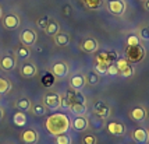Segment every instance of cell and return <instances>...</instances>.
Wrapping results in <instances>:
<instances>
[{"label": "cell", "mask_w": 149, "mask_h": 144, "mask_svg": "<svg viewBox=\"0 0 149 144\" xmlns=\"http://www.w3.org/2000/svg\"><path fill=\"white\" fill-rule=\"evenodd\" d=\"M86 85V81H85V76L81 74V73H75L72 74V77L70 79V87L74 91H81L84 90V87Z\"/></svg>", "instance_id": "8fae6325"}, {"label": "cell", "mask_w": 149, "mask_h": 144, "mask_svg": "<svg viewBox=\"0 0 149 144\" xmlns=\"http://www.w3.org/2000/svg\"><path fill=\"white\" fill-rule=\"evenodd\" d=\"M84 4L89 10H97L103 6V0H84Z\"/></svg>", "instance_id": "83f0119b"}, {"label": "cell", "mask_w": 149, "mask_h": 144, "mask_svg": "<svg viewBox=\"0 0 149 144\" xmlns=\"http://www.w3.org/2000/svg\"><path fill=\"white\" fill-rule=\"evenodd\" d=\"M31 112H32L35 116H45L46 112H47V108L43 104H36V105H32Z\"/></svg>", "instance_id": "4316f807"}, {"label": "cell", "mask_w": 149, "mask_h": 144, "mask_svg": "<svg viewBox=\"0 0 149 144\" xmlns=\"http://www.w3.org/2000/svg\"><path fill=\"white\" fill-rule=\"evenodd\" d=\"M130 118L134 122H143L146 118V111L143 106H134L130 111Z\"/></svg>", "instance_id": "d6986e66"}, {"label": "cell", "mask_w": 149, "mask_h": 144, "mask_svg": "<svg viewBox=\"0 0 149 144\" xmlns=\"http://www.w3.org/2000/svg\"><path fill=\"white\" fill-rule=\"evenodd\" d=\"M13 122L15 126H18V127H22V126H25L26 124V115L25 112H21V111H17L14 113L13 116Z\"/></svg>", "instance_id": "cb8c5ba5"}, {"label": "cell", "mask_w": 149, "mask_h": 144, "mask_svg": "<svg viewBox=\"0 0 149 144\" xmlns=\"http://www.w3.org/2000/svg\"><path fill=\"white\" fill-rule=\"evenodd\" d=\"M58 31H60V24H58L56 20L50 18V20H49V24H47L45 28V34L47 37H54Z\"/></svg>", "instance_id": "603a6c76"}, {"label": "cell", "mask_w": 149, "mask_h": 144, "mask_svg": "<svg viewBox=\"0 0 149 144\" xmlns=\"http://www.w3.org/2000/svg\"><path fill=\"white\" fill-rule=\"evenodd\" d=\"M50 72L58 77V79H65L68 76V72H70V67L65 62H56L53 63L52 67H50Z\"/></svg>", "instance_id": "9c48e42d"}, {"label": "cell", "mask_w": 149, "mask_h": 144, "mask_svg": "<svg viewBox=\"0 0 149 144\" xmlns=\"http://www.w3.org/2000/svg\"><path fill=\"white\" fill-rule=\"evenodd\" d=\"M132 138L135 140L136 143H148L149 141V131L143 127H138L135 130L132 131Z\"/></svg>", "instance_id": "ac0fdd59"}, {"label": "cell", "mask_w": 149, "mask_h": 144, "mask_svg": "<svg viewBox=\"0 0 149 144\" xmlns=\"http://www.w3.org/2000/svg\"><path fill=\"white\" fill-rule=\"evenodd\" d=\"M71 127L75 131H86L89 127V120L85 115H77L71 123Z\"/></svg>", "instance_id": "30bf717a"}, {"label": "cell", "mask_w": 149, "mask_h": 144, "mask_svg": "<svg viewBox=\"0 0 149 144\" xmlns=\"http://www.w3.org/2000/svg\"><path fill=\"white\" fill-rule=\"evenodd\" d=\"M110 65V63H106V62H97L96 65H95V72L99 74V76H102V74H106L107 73V66Z\"/></svg>", "instance_id": "f1b7e54d"}, {"label": "cell", "mask_w": 149, "mask_h": 144, "mask_svg": "<svg viewBox=\"0 0 149 144\" xmlns=\"http://www.w3.org/2000/svg\"><path fill=\"white\" fill-rule=\"evenodd\" d=\"M21 24V20L17 14H7L6 17L3 18V27L6 30H17Z\"/></svg>", "instance_id": "4fadbf2b"}, {"label": "cell", "mask_w": 149, "mask_h": 144, "mask_svg": "<svg viewBox=\"0 0 149 144\" xmlns=\"http://www.w3.org/2000/svg\"><path fill=\"white\" fill-rule=\"evenodd\" d=\"M43 105L50 111H57L63 106V95L56 91H49L43 97Z\"/></svg>", "instance_id": "7a4b0ae2"}, {"label": "cell", "mask_w": 149, "mask_h": 144, "mask_svg": "<svg viewBox=\"0 0 149 144\" xmlns=\"http://www.w3.org/2000/svg\"><path fill=\"white\" fill-rule=\"evenodd\" d=\"M85 81H86V84H88V85L95 87V85L99 84V74H97L95 70L86 73V74H85Z\"/></svg>", "instance_id": "d4e9b609"}, {"label": "cell", "mask_w": 149, "mask_h": 144, "mask_svg": "<svg viewBox=\"0 0 149 144\" xmlns=\"http://www.w3.org/2000/svg\"><path fill=\"white\" fill-rule=\"evenodd\" d=\"M107 11L116 17H123L127 10V4L124 0H106Z\"/></svg>", "instance_id": "3957f363"}, {"label": "cell", "mask_w": 149, "mask_h": 144, "mask_svg": "<svg viewBox=\"0 0 149 144\" xmlns=\"http://www.w3.org/2000/svg\"><path fill=\"white\" fill-rule=\"evenodd\" d=\"M138 37L142 41H149V27H141Z\"/></svg>", "instance_id": "d6a6232c"}, {"label": "cell", "mask_w": 149, "mask_h": 144, "mask_svg": "<svg viewBox=\"0 0 149 144\" xmlns=\"http://www.w3.org/2000/svg\"><path fill=\"white\" fill-rule=\"evenodd\" d=\"M15 56H17L19 60L29 59V58H31V48L22 45V44L19 42V45L17 46V49H15Z\"/></svg>", "instance_id": "7402d4cb"}, {"label": "cell", "mask_w": 149, "mask_h": 144, "mask_svg": "<svg viewBox=\"0 0 149 144\" xmlns=\"http://www.w3.org/2000/svg\"><path fill=\"white\" fill-rule=\"evenodd\" d=\"M116 66L117 69H118V74L121 76V77H132L134 76V73H135V69H134V66L131 65V62H128L127 59H118L116 62Z\"/></svg>", "instance_id": "8992f818"}, {"label": "cell", "mask_w": 149, "mask_h": 144, "mask_svg": "<svg viewBox=\"0 0 149 144\" xmlns=\"http://www.w3.org/2000/svg\"><path fill=\"white\" fill-rule=\"evenodd\" d=\"M93 113H95L96 116H99V118L106 119L110 116V108L104 104L103 101H99V102H96L95 106H93Z\"/></svg>", "instance_id": "5bb4252c"}, {"label": "cell", "mask_w": 149, "mask_h": 144, "mask_svg": "<svg viewBox=\"0 0 149 144\" xmlns=\"http://www.w3.org/2000/svg\"><path fill=\"white\" fill-rule=\"evenodd\" d=\"M21 140L25 144H36V141L39 140V133L35 129L24 130L22 134H21Z\"/></svg>", "instance_id": "9a60e30c"}, {"label": "cell", "mask_w": 149, "mask_h": 144, "mask_svg": "<svg viewBox=\"0 0 149 144\" xmlns=\"http://www.w3.org/2000/svg\"><path fill=\"white\" fill-rule=\"evenodd\" d=\"M3 116H4V109L0 106V122H1V119H3Z\"/></svg>", "instance_id": "8d00e7d4"}, {"label": "cell", "mask_w": 149, "mask_h": 144, "mask_svg": "<svg viewBox=\"0 0 149 144\" xmlns=\"http://www.w3.org/2000/svg\"><path fill=\"white\" fill-rule=\"evenodd\" d=\"M49 15H43V17H40L38 21H36V27H38L39 30H42V31H45L46 25L49 24Z\"/></svg>", "instance_id": "1f68e13d"}, {"label": "cell", "mask_w": 149, "mask_h": 144, "mask_svg": "<svg viewBox=\"0 0 149 144\" xmlns=\"http://www.w3.org/2000/svg\"><path fill=\"white\" fill-rule=\"evenodd\" d=\"M11 90V83L7 77H3L0 76V95H4L7 92H10Z\"/></svg>", "instance_id": "484cf974"}, {"label": "cell", "mask_w": 149, "mask_h": 144, "mask_svg": "<svg viewBox=\"0 0 149 144\" xmlns=\"http://www.w3.org/2000/svg\"><path fill=\"white\" fill-rule=\"evenodd\" d=\"M53 41H54V44L57 46H60V48H64V46L70 45V41H71V38H70V35L67 32H63V31H58L54 37H53Z\"/></svg>", "instance_id": "ffe728a7"}, {"label": "cell", "mask_w": 149, "mask_h": 144, "mask_svg": "<svg viewBox=\"0 0 149 144\" xmlns=\"http://www.w3.org/2000/svg\"><path fill=\"white\" fill-rule=\"evenodd\" d=\"M141 45V38L136 34H130L127 37V46H136Z\"/></svg>", "instance_id": "f546056e"}, {"label": "cell", "mask_w": 149, "mask_h": 144, "mask_svg": "<svg viewBox=\"0 0 149 144\" xmlns=\"http://www.w3.org/2000/svg\"><path fill=\"white\" fill-rule=\"evenodd\" d=\"M6 144H10V143H6Z\"/></svg>", "instance_id": "ab89813d"}, {"label": "cell", "mask_w": 149, "mask_h": 144, "mask_svg": "<svg viewBox=\"0 0 149 144\" xmlns=\"http://www.w3.org/2000/svg\"><path fill=\"white\" fill-rule=\"evenodd\" d=\"M38 41V34L32 28H25L19 32V42L25 46H33Z\"/></svg>", "instance_id": "5b68a950"}, {"label": "cell", "mask_w": 149, "mask_h": 144, "mask_svg": "<svg viewBox=\"0 0 149 144\" xmlns=\"http://www.w3.org/2000/svg\"><path fill=\"white\" fill-rule=\"evenodd\" d=\"M141 1H145V0H141Z\"/></svg>", "instance_id": "f35d334b"}, {"label": "cell", "mask_w": 149, "mask_h": 144, "mask_svg": "<svg viewBox=\"0 0 149 144\" xmlns=\"http://www.w3.org/2000/svg\"><path fill=\"white\" fill-rule=\"evenodd\" d=\"M45 126L47 133L56 137L58 134H64L71 129V120L63 112H54L46 119Z\"/></svg>", "instance_id": "6da1fadb"}, {"label": "cell", "mask_w": 149, "mask_h": 144, "mask_svg": "<svg viewBox=\"0 0 149 144\" xmlns=\"http://www.w3.org/2000/svg\"><path fill=\"white\" fill-rule=\"evenodd\" d=\"M15 108L17 111H21V112H29L31 108H32V102L29 98H25V97H21L15 101Z\"/></svg>", "instance_id": "44dd1931"}, {"label": "cell", "mask_w": 149, "mask_h": 144, "mask_svg": "<svg viewBox=\"0 0 149 144\" xmlns=\"http://www.w3.org/2000/svg\"><path fill=\"white\" fill-rule=\"evenodd\" d=\"M81 49L86 53H95L99 49V42L95 38H88L81 44Z\"/></svg>", "instance_id": "e0dca14e"}, {"label": "cell", "mask_w": 149, "mask_h": 144, "mask_svg": "<svg viewBox=\"0 0 149 144\" xmlns=\"http://www.w3.org/2000/svg\"><path fill=\"white\" fill-rule=\"evenodd\" d=\"M19 74L24 79H33L38 74V69H36V66L33 65L32 62L24 60L21 63V66H19Z\"/></svg>", "instance_id": "ba28073f"}, {"label": "cell", "mask_w": 149, "mask_h": 144, "mask_svg": "<svg viewBox=\"0 0 149 144\" xmlns=\"http://www.w3.org/2000/svg\"><path fill=\"white\" fill-rule=\"evenodd\" d=\"M107 76H117L118 74V69H117L116 63H110V65L107 66V73H106Z\"/></svg>", "instance_id": "e575fe53"}, {"label": "cell", "mask_w": 149, "mask_h": 144, "mask_svg": "<svg viewBox=\"0 0 149 144\" xmlns=\"http://www.w3.org/2000/svg\"><path fill=\"white\" fill-rule=\"evenodd\" d=\"M127 60L131 62V63H135V62H139V60L143 59L145 56V49H143L141 45L136 46H127Z\"/></svg>", "instance_id": "52a82bcc"}, {"label": "cell", "mask_w": 149, "mask_h": 144, "mask_svg": "<svg viewBox=\"0 0 149 144\" xmlns=\"http://www.w3.org/2000/svg\"><path fill=\"white\" fill-rule=\"evenodd\" d=\"M96 137L93 134H85L82 137V144H96Z\"/></svg>", "instance_id": "836d02e7"}, {"label": "cell", "mask_w": 149, "mask_h": 144, "mask_svg": "<svg viewBox=\"0 0 149 144\" xmlns=\"http://www.w3.org/2000/svg\"><path fill=\"white\" fill-rule=\"evenodd\" d=\"M1 14H3V11H1V7H0V18H1Z\"/></svg>", "instance_id": "74e56055"}, {"label": "cell", "mask_w": 149, "mask_h": 144, "mask_svg": "<svg viewBox=\"0 0 149 144\" xmlns=\"http://www.w3.org/2000/svg\"><path fill=\"white\" fill-rule=\"evenodd\" d=\"M70 112H72L74 115H85V112H86V106H85V101H79L78 97L74 95V99L71 101V104L68 105V108H67Z\"/></svg>", "instance_id": "7c38bea8"}, {"label": "cell", "mask_w": 149, "mask_h": 144, "mask_svg": "<svg viewBox=\"0 0 149 144\" xmlns=\"http://www.w3.org/2000/svg\"><path fill=\"white\" fill-rule=\"evenodd\" d=\"M143 8L149 13V0H145V1H143Z\"/></svg>", "instance_id": "d590c367"}, {"label": "cell", "mask_w": 149, "mask_h": 144, "mask_svg": "<svg viewBox=\"0 0 149 144\" xmlns=\"http://www.w3.org/2000/svg\"><path fill=\"white\" fill-rule=\"evenodd\" d=\"M17 67V56L13 52H7L0 58V69L3 72H13Z\"/></svg>", "instance_id": "277c9868"}, {"label": "cell", "mask_w": 149, "mask_h": 144, "mask_svg": "<svg viewBox=\"0 0 149 144\" xmlns=\"http://www.w3.org/2000/svg\"><path fill=\"white\" fill-rule=\"evenodd\" d=\"M56 144H72L70 134L64 133V134H58V136H56Z\"/></svg>", "instance_id": "4dcf8cb0"}, {"label": "cell", "mask_w": 149, "mask_h": 144, "mask_svg": "<svg viewBox=\"0 0 149 144\" xmlns=\"http://www.w3.org/2000/svg\"><path fill=\"white\" fill-rule=\"evenodd\" d=\"M107 130L110 134L113 136H123L125 133V126L121 122H116V120H111L107 123Z\"/></svg>", "instance_id": "2e32d148"}]
</instances>
